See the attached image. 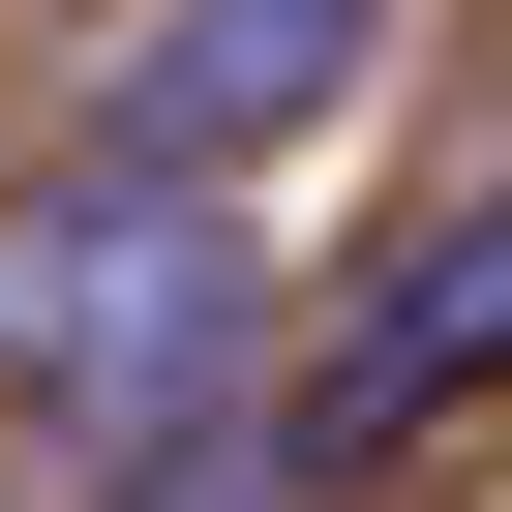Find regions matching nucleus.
<instances>
[{"label":"nucleus","mask_w":512,"mask_h":512,"mask_svg":"<svg viewBox=\"0 0 512 512\" xmlns=\"http://www.w3.org/2000/svg\"><path fill=\"white\" fill-rule=\"evenodd\" d=\"M91 512H332V452H302V392H241V422H181V452H121Z\"/></svg>","instance_id":"obj_4"},{"label":"nucleus","mask_w":512,"mask_h":512,"mask_svg":"<svg viewBox=\"0 0 512 512\" xmlns=\"http://www.w3.org/2000/svg\"><path fill=\"white\" fill-rule=\"evenodd\" d=\"M482 392H512V181H482V211L422 241V272H392L362 332H332V392H302V452L362 482V452H422V422H482Z\"/></svg>","instance_id":"obj_3"},{"label":"nucleus","mask_w":512,"mask_h":512,"mask_svg":"<svg viewBox=\"0 0 512 512\" xmlns=\"http://www.w3.org/2000/svg\"><path fill=\"white\" fill-rule=\"evenodd\" d=\"M241 362H272L241 181H151V151L0 181V392H31V422H91V452H181V422H241Z\"/></svg>","instance_id":"obj_1"},{"label":"nucleus","mask_w":512,"mask_h":512,"mask_svg":"<svg viewBox=\"0 0 512 512\" xmlns=\"http://www.w3.org/2000/svg\"><path fill=\"white\" fill-rule=\"evenodd\" d=\"M362 61H392V0H151V61H121L91 151H151V181H272L302 121H362Z\"/></svg>","instance_id":"obj_2"}]
</instances>
